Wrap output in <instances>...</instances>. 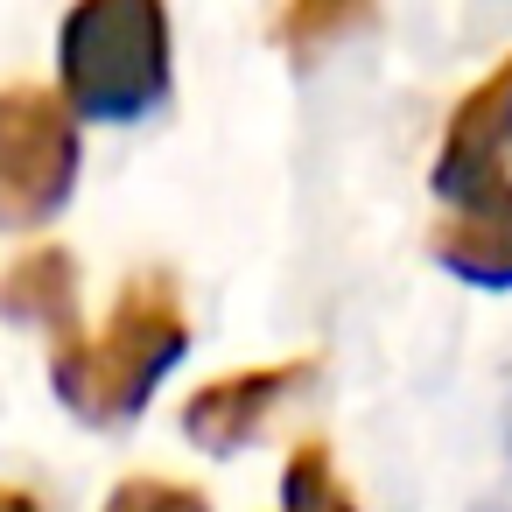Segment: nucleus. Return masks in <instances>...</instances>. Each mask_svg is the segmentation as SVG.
Returning a JSON list of instances; mask_svg holds the SVG:
<instances>
[{
    "label": "nucleus",
    "instance_id": "6e6552de",
    "mask_svg": "<svg viewBox=\"0 0 512 512\" xmlns=\"http://www.w3.org/2000/svg\"><path fill=\"white\" fill-rule=\"evenodd\" d=\"M281 505H288V512H358L323 442H302V449L288 456V470H281Z\"/></svg>",
    "mask_w": 512,
    "mask_h": 512
},
{
    "label": "nucleus",
    "instance_id": "423d86ee",
    "mask_svg": "<svg viewBox=\"0 0 512 512\" xmlns=\"http://www.w3.org/2000/svg\"><path fill=\"white\" fill-rule=\"evenodd\" d=\"M428 253L470 288H512V183L456 204L428 232Z\"/></svg>",
    "mask_w": 512,
    "mask_h": 512
},
{
    "label": "nucleus",
    "instance_id": "20e7f679",
    "mask_svg": "<svg viewBox=\"0 0 512 512\" xmlns=\"http://www.w3.org/2000/svg\"><path fill=\"white\" fill-rule=\"evenodd\" d=\"M505 162H512V57L491 78H477L463 92V106L449 113V134H442V155H435V197L470 204V197L512 183Z\"/></svg>",
    "mask_w": 512,
    "mask_h": 512
},
{
    "label": "nucleus",
    "instance_id": "ddd939ff",
    "mask_svg": "<svg viewBox=\"0 0 512 512\" xmlns=\"http://www.w3.org/2000/svg\"><path fill=\"white\" fill-rule=\"evenodd\" d=\"M505 449H512V414H505Z\"/></svg>",
    "mask_w": 512,
    "mask_h": 512
},
{
    "label": "nucleus",
    "instance_id": "1a4fd4ad",
    "mask_svg": "<svg viewBox=\"0 0 512 512\" xmlns=\"http://www.w3.org/2000/svg\"><path fill=\"white\" fill-rule=\"evenodd\" d=\"M365 22H372L365 8H288V15H274V36L309 57L316 43H337L344 29H365Z\"/></svg>",
    "mask_w": 512,
    "mask_h": 512
},
{
    "label": "nucleus",
    "instance_id": "7ed1b4c3",
    "mask_svg": "<svg viewBox=\"0 0 512 512\" xmlns=\"http://www.w3.org/2000/svg\"><path fill=\"white\" fill-rule=\"evenodd\" d=\"M78 127L71 106L43 85L0 92V232H36L71 204Z\"/></svg>",
    "mask_w": 512,
    "mask_h": 512
},
{
    "label": "nucleus",
    "instance_id": "0eeeda50",
    "mask_svg": "<svg viewBox=\"0 0 512 512\" xmlns=\"http://www.w3.org/2000/svg\"><path fill=\"white\" fill-rule=\"evenodd\" d=\"M0 316L8 323H36L57 351L85 344L78 330V260L64 246H36L0 274Z\"/></svg>",
    "mask_w": 512,
    "mask_h": 512
},
{
    "label": "nucleus",
    "instance_id": "f8f14e48",
    "mask_svg": "<svg viewBox=\"0 0 512 512\" xmlns=\"http://www.w3.org/2000/svg\"><path fill=\"white\" fill-rule=\"evenodd\" d=\"M477 512H512V505H498V498H491V505H477Z\"/></svg>",
    "mask_w": 512,
    "mask_h": 512
},
{
    "label": "nucleus",
    "instance_id": "9b49d317",
    "mask_svg": "<svg viewBox=\"0 0 512 512\" xmlns=\"http://www.w3.org/2000/svg\"><path fill=\"white\" fill-rule=\"evenodd\" d=\"M0 512H50L36 491H22V484H0Z\"/></svg>",
    "mask_w": 512,
    "mask_h": 512
},
{
    "label": "nucleus",
    "instance_id": "f257e3e1",
    "mask_svg": "<svg viewBox=\"0 0 512 512\" xmlns=\"http://www.w3.org/2000/svg\"><path fill=\"white\" fill-rule=\"evenodd\" d=\"M190 351V323H183V302H176V281L169 274H134L106 316L99 337L71 344L50 358V379L64 393V407L78 421H134L155 386L176 372V358Z\"/></svg>",
    "mask_w": 512,
    "mask_h": 512
},
{
    "label": "nucleus",
    "instance_id": "f03ea898",
    "mask_svg": "<svg viewBox=\"0 0 512 512\" xmlns=\"http://www.w3.org/2000/svg\"><path fill=\"white\" fill-rule=\"evenodd\" d=\"M64 106L106 127H134L169 99V15L155 0H85L57 36Z\"/></svg>",
    "mask_w": 512,
    "mask_h": 512
},
{
    "label": "nucleus",
    "instance_id": "39448f33",
    "mask_svg": "<svg viewBox=\"0 0 512 512\" xmlns=\"http://www.w3.org/2000/svg\"><path fill=\"white\" fill-rule=\"evenodd\" d=\"M302 386H316V358H281V365L232 372V379L190 393L183 435H190L197 449H211V456H239V449L267 428V414H274L288 393H302Z\"/></svg>",
    "mask_w": 512,
    "mask_h": 512
},
{
    "label": "nucleus",
    "instance_id": "9d476101",
    "mask_svg": "<svg viewBox=\"0 0 512 512\" xmlns=\"http://www.w3.org/2000/svg\"><path fill=\"white\" fill-rule=\"evenodd\" d=\"M106 512H211V505H204V491H190V484H169V477H127V484H113Z\"/></svg>",
    "mask_w": 512,
    "mask_h": 512
}]
</instances>
